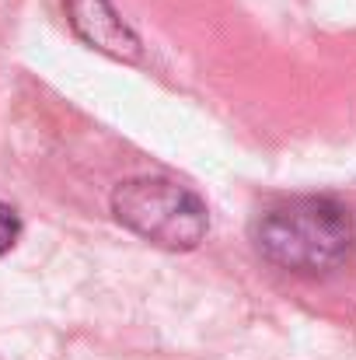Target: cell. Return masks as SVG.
<instances>
[{"mask_svg": "<svg viewBox=\"0 0 356 360\" xmlns=\"http://www.w3.org/2000/svg\"><path fill=\"white\" fill-rule=\"evenodd\" d=\"M255 245L262 259L286 273L322 276L350 259L356 245V221L332 196H297L272 207L258 221Z\"/></svg>", "mask_w": 356, "mask_h": 360, "instance_id": "1", "label": "cell"}, {"mask_svg": "<svg viewBox=\"0 0 356 360\" xmlns=\"http://www.w3.org/2000/svg\"><path fill=\"white\" fill-rule=\"evenodd\" d=\"M112 214L133 235L175 252L196 248L210 228L203 196L164 175H136L122 182L112 193Z\"/></svg>", "mask_w": 356, "mask_h": 360, "instance_id": "2", "label": "cell"}, {"mask_svg": "<svg viewBox=\"0 0 356 360\" xmlns=\"http://www.w3.org/2000/svg\"><path fill=\"white\" fill-rule=\"evenodd\" d=\"M63 11H67L74 32L88 46H95L109 56H119V60H136L140 46L129 35V28L116 18L109 0H63Z\"/></svg>", "mask_w": 356, "mask_h": 360, "instance_id": "3", "label": "cell"}, {"mask_svg": "<svg viewBox=\"0 0 356 360\" xmlns=\"http://www.w3.org/2000/svg\"><path fill=\"white\" fill-rule=\"evenodd\" d=\"M21 238V217L11 203L0 200V255H7Z\"/></svg>", "mask_w": 356, "mask_h": 360, "instance_id": "4", "label": "cell"}]
</instances>
